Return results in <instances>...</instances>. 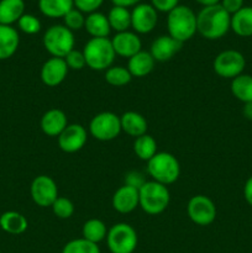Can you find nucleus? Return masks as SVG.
<instances>
[{
	"label": "nucleus",
	"instance_id": "obj_32",
	"mask_svg": "<svg viewBox=\"0 0 252 253\" xmlns=\"http://www.w3.org/2000/svg\"><path fill=\"white\" fill-rule=\"evenodd\" d=\"M62 253H101L96 244L89 242L86 240L74 239L67 242L62 249Z\"/></svg>",
	"mask_w": 252,
	"mask_h": 253
},
{
	"label": "nucleus",
	"instance_id": "obj_31",
	"mask_svg": "<svg viewBox=\"0 0 252 253\" xmlns=\"http://www.w3.org/2000/svg\"><path fill=\"white\" fill-rule=\"evenodd\" d=\"M132 79L128 69L123 66H111L105 71L106 83L113 86H124L128 84Z\"/></svg>",
	"mask_w": 252,
	"mask_h": 253
},
{
	"label": "nucleus",
	"instance_id": "obj_20",
	"mask_svg": "<svg viewBox=\"0 0 252 253\" xmlns=\"http://www.w3.org/2000/svg\"><path fill=\"white\" fill-rule=\"evenodd\" d=\"M121 131L131 137H140V136L147 133V121L136 111H126L120 116Z\"/></svg>",
	"mask_w": 252,
	"mask_h": 253
},
{
	"label": "nucleus",
	"instance_id": "obj_19",
	"mask_svg": "<svg viewBox=\"0 0 252 253\" xmlns=\"http://www.w3.org/2000/svg\"><path fill=\"white\" fill-rule=\"evenodd\" d=\"M20 44V35L16 29L0 25V61L9 59L16 53Z\"/></svg>",
	"mask_w": 252,
	"mask_h": 253
},
{
	"label": "nucleus",
	"instance_id": "obj_13",
	"mask_svg": "<svg viewBox=\"0 0 252 253\" xmlns=\"http://www.w3.org/2000/svg\"><path fill=\"white\" fill-rule=\"evenodd\" d=\"M57 140H58L59 148L63 152L76 153L85 146L88 141V132L81 124H68Z\"/></svg>",
	"mask_w": 252,
	"mask_h": 253
},
{
	"label": "nucleus",
	"instance_id": "obj_10",
	"mask_svg": "<svg viewBox=\"0 0 252 253\" xmlns=\"http://www.w3.org/2000/svg\"><path fill=\"white\" fill-rule=\"evenodd\" d=\"M189 219L198 226H209L216 219L215 203L207 195H194L189 199L187 205Z\"/></svg>",
	"mask_w": 252,
	"mask_h": 253
},
{
	"label": "nucleus",
	"instance_id": "obj_6",
	"mask_svg": "<svg viewBox=\"0 0 252 253\" xmlns=\"http://www.w3.org/2000/svg\"><path fill=\"white\" fill-rule=\"evenodd\" d=\"M43 47L52 57L64 58L72 49H74V34L64 25H53L44 32Z\"/></svg>",
	"mask_w": 252,
	"mask_h": 253
},
{
	"label": "nucleus",
	"instance_id": "obj_40",
	"mask_svg": "<svg viewBox=\"0 0 252 253\" xmlns=\"http://www.w3.org/2000/svg\"><path fill=\"white\" fill-rule=\"evenodd\" d=\"M220 5L224 7L225 11L229 12L230 15H234L244 7V0H221Z\"/></svg>",
	"mask_w": 252,
	"mask_h": 253
},
{
	"label": "nucleus",
	"instance_id": "obj_36",
	"mask_svg": "<svg viewBox=\"0 0 252 253\" xmlns=\"http://www.w3.org/2000/svg\"><path fill=\"white\" fill-rule=\"evenodd\" d=\"M67 66L72 71H81L86 66L85 57H84L83 51H78V49H72L66 57H64Z\"/></svg>",
	"mask_w": 252,
	"mask_h": 253
},
{
	"label": "nucleus",
	"instance_id": "obj_35",
	"mask_svg": "<svg viewBox=\"0 0 252 253\" xmlns=\"http://www.w3.org/2000/svg\"><path fill=\"white\" fill-rule=\"evenodd\" d=\"M84 24H85V16L76 7L67 12L66 16L63 17V25L72 32L84 29Z\"/></svg>",
	"mask_w": 252,
	"mask_h": 253
},
{
	"label": "nucleus",
	"instance_id": "obj_12",
	"mask_svg": "<svg viewBox=\"0 0 252 253\" xmlns=\"http://www.w3.org/2000/svg\"><path fill=\"white\" fill-rule=\"evenodd\" d=\"M158 22V12L151 4L140 2L131 11V27L136 34L146 35L156 29Z\"/></svg>",
	"mask_w": 252,
	"mask_h": 253
},
{
	"label": "nucleus",
	"instance_id": "obj_25",
	"mask_svg": "<svg viewBox=\"0 0 252 253\" xmlns=\"http://www.w3.org/2000/svg\"><path fill=\"white\" fill-rule=\"evenodd\" d=\"M73 7V0H39L40 11L49 19H63Z\"/></svg>",
	"mask_w": 252,
	"mask_h": 253
},
{
	"label": "nucleus",
	"instance_id": "obj_27",
	"mask_svg": "<svg viewBox=\"0 0 252 253\" xmlns=\"http://www.w3.org/2000/svg\"><path fill=\"white\" fill-rule=\"evenodd\" d=\"M108 230L106 225L101 220L89 219L84 222L82 227V237L86 241L98 245L106 239Z\"/></svg>",
	"mask_w": 252,
	"mask_h": 253
},
{
	"label": "nucleus",
	"instance_id": "obj_18",
	"mask_svg": "<svg viewBox=\"0 0 252 253\" xmlns=\"http://www.w3.org/2000/svg\"><path fill=\"white\" fill-rule=\"evenodd\" d=\"M68 126V119L61 109H49L41 118V130L49 137H58Z\"/></svg>",
	"mask_w": 252,
	"mask_h": 253
},
{
	"label": "nucleus",
	"instance_id": "obj_37",
	"mask_svg": "<svg viewBox=\"0 0 252 253\" xmlns=\"http://www.w3.org/2000/svg\"><path fill=\"white\" fill-rule=\"evenodd\" d=\"M74 7L83 14H91L98 11L99 7L103 5L104 0H73Z\"/></svg>",
	"mask_w": 252,
	"mask_h": 253
},
{
	"label": "nucleus",
	"instance_id": "obj_28",
	"mask_svg": "<svg viewBox=\"0 0 252 253\" xmlns=\"http://www.w3.org/2000/svg\"><path fill=\"white\" fill-rule=\"evenodd\" d=\"M231 93L241 103H252V76L242 73L232 79Z\"/></svg>",
	"mask_w": 252,
	"mask_h": 253
},
{
	"label": "nucleus",
	"instance_id": "obj_30",
	"mask_svg": "<svg viewBox=\"0 0 252 253\" xmlns=\"http://www.w3.org/2000/svg\"><path fill=\"white\" fill-rule=\"evenodd\" d=\"M133 152L141 161H148L157 153V142L148 133L136 137L133 141Z\"/></svg>",
	"mask_w": 252,
	"mask_h": 253
},
{
	"label": "nucleus",
	"instance_id": "obj_2",
	"mask_svg": "<svg viewBox=\"0 0 252 253\" xmlns=\"http://www.w3.org/2000/svg\"><path fill=\"white\" fill-rule=\"evenodd\" d=\"M168 35L177 41H189L197 34V15L185 5H178L168 12L167 16Z\"/></svg>",
	"mask_w": 252,
	"mask_h": 253
},
{
	"label": "nucleus",
	"instance_id": "obj_33",
	"mask_svg": "<svg viewBox=\"0 0 252 253\" xmlns=\"http://www.w3.org/2000/svg\"><path fill=\"white\" fill-rule=\"evenodd\" d=\"M51 208L53 214L62 220L69 219L74 214V204L68 198L58 197L51 205Z\"/></svg>",
	"mask_w": 252,
	"mask_h": 253
},
{
	"label": "nucleus",
	"instance_id": "obj_11",
	"mask_svg": "<svg viewBox=\"0 0 252 253\" xmlns=\"http://www.w3.org/2000/svg\"><path fill=\"white\" fill-rule=\"evenodd\" d=\"M31 198L37 207L51 208L54 200L58 198V187L53 178L48 175H37L30 187Z\"/></svg>",
	"mask_w": 252,
	"mask_h": 253
},
{
	"label": "nucleus",
	"instance_id": "obj_44",
	"mask_svg": "<svg viewBox=\"0 0 252 253\" xmlns=\"http://www.w3.org/2000/svg\"><path fill=\"white\" fill-rule=\"evenodd\" d=\"M195 1H197L198 4L202 5L203 7H205V6H212V5L220 4L221 0H195Z\"/></svg>",
	"mask_w": 252,
	"mask_h": 253
},
{
	"label": "nucleus",
	"instance_id": "obj_1",
	"mask_svg": "<svg viewBox=\"0 0 252 253\" xmlns=\"http://www.w3.org/2000/svg\"><path fill=\"white\" fill-rule=\"evenodd\" d=\"M231 15L220 4L205 6L197 14V31L207 40H219L229 32Z\"/></svg>",
	"mask_w": 252,
	"mask_h": 253
},
{
	"label": "nucleus",
	"instance_id": "obj_45",
	"mask_svg": "<svg viewBox=\"0 0 252 253\" xmlns=\"http://www.w3.org/2000/svg\"><path fill=\"white\" fill-rule=\"evenodd\" d=\"M0 253H1V251H0Z\"/></svg>",
	"mask_w": 252,
	"mask_h": 253
},
{
	"label": "nucleus",
	"instance_id": "obj_41",
	"mask_svg": "<svg viewBox=\"0 0 252 253\" xmlns=\"http://www.w3.org/2000/svg\"><path fill=\"white\" fill-rule=\"evenodd\" d=\"M244 197L245 200L247 202V204L250 207H252V175L246 180L244 187Z\"/></svg>",
	"mask_w": 252,
	"mask_h": 253
},
{
	"label": "nucleus",
	"instance_id": "obj_8",
	"mask_svg": "<svg viewBox=\"0 0 252 253\" xmlns=\"http://www.w3.org/2000/svg\"><path fill=\"white\" fill-rule=\"evenodd\" d=\"M121 121L120 116L111 111H103L94 116L89 123V133L95 140L101 142L113 141L120 135Z\"/></svg>",
	"mask_w": 252,
	"mask_h": 253
},
{
	"label": "nucleus",
	"instance_id": "obj_26",
	"mask_svg": "<svg viewBox=\"0 0 252 253\" xmlns=\"http://www.w3.org/2000/svg\"><path fill=\"white\" fill-rule=\"evenodd\" d=\"M230 29L240 37L252 36V6H244L231 15Z\"/></svg>",
	"mask_w": 252,
	"mask_h": 253
},
{
	"label": "nucleus",
	"instance_id": "obj_38",
	"mask_svg": "<svg viewBox=\"0 0 252 253\" xmlns=\"http://www.w3.org/2000/svg\"><path fill=\"white\" fill-rule=\"evenodd\" d=\"M147 180L145 179V175L142 174L138 170H130V172L126 173L125 175V184L128 187H132L135 189L140 190V188L142 187Z\"/></svg>",
	"mask_w": 252,
	"mask_h": 253
},
{
	"label": "nucleus",
	"instance_id": "obj_3",
	"mask_svg": "<svg viewBox=\"0 0 252 253\" xmlns=\"http://www.w3.org/2000/svg\"><path fill=\"white\" fill-rule=\"evenodd\" d=\"M83 54L85 57L86 67L91 71H106L113 66L115 61V51L113 48L111 40L90 39L83 47Z\"/></svg>",
	"mask_w": 252,
	"mask_h": 253
},
{
	"label": "nucleus",
	"instance_id": "obj_42",
	"mask_svg": "<svg viewBox=\"0 0 252 253\" xmlns=\"http://www.w3.org/2000/svg\"><path fill=\"white\" fill-rule=\"evenodd\" d=\"M141 0H111V2L114 4V6H124V7H130V6H136L137 4H140Z\"/></svg>",
	"mask_w": 252,
	"mask_h": 253
},
{
	"label": "nucleus",
	"instance_id": "obj_34",
	"mask_svg": "<svg viewBox=\"0 0 252 253\" xmlns=\"http://www.w3.org/2000/svg\"><path fill=\"white\" fill-rule=\"evenodd\" d=\"M20 31L26 35H36L41 31V21L32 14H24L17 21Z\"/></svg>",
	"mask_w": 252,
	"mask_h": 253
},
{
	"label": "nucleus",
	"instance_id": "obj_43",
	"mask_svg": "<svg viewBox=\"0 0 252 253\" xmlns=\"http://www.w3.org/2000/svg\"><path fill=\"white\" fill-rule=\"evenodd\" d=\"M242 113H244V116L247 120L252 121V103L244 104V110H242Z\"/></svg>",
	"mask_w": 252,
	"mask_h": 253
},
{
	"label": "nucleus",
	"instance_id": "obj_15",
	"mask_svg": "<svg viewBox=\"0 0 252 253\" xmlns=\"http://www.w3.org/2000/svg\"><path fill=\"white\" fill-rule=\"evenodd\" d=\"M113 48L115 51L116 56L124 57V58H131L142 51V42L138 35L132 31L118 32L115 36L111 39Z\"/></svg>",
	"mask_w": 252,
	"mask_h": 253
},
{
	"label": "nucleus",
	"instance_id": "obj_39",
	"mask_svg": "<svg viewBox=\"0 0 252 253\" xmlns=\"http://www.w3.org/2000/svg\"><path fill=\"white\" fill-rule=\"evenodd\" d=\"M151 5L157 12H169L179 5V0H151Z\"/></svg>",
	"mask_w": 252,
	"mask_h": 253
},
{
	"label": "nucleus",
	"instance_id": "obj_9",
	"mask_svg": "<svg viewBox=\"0 0 252 253\" xmlns=\"http://www.w3.org/2000/svg\"><path fill=\"white\" fill-rule=\"evenodd\" d=\"M246 67V59L241 52L236 49H225L215 57L212 62L214 72L221 78L234 79L242 74Z\"/></svg>",
	"mask_w": 252,
	"mask_h": 253
},
{
	"label": "nucleus",
	"instance_id": "obj_21",
	"mask_svg": "<svg viewBox=\"0 0 252 253\" xmlns=\"http://www.w3.org/2000/svg\"><path fill=\"white\" fill-rule=\"evenodd\" d=\"M155 64L156 61L150 52L140 51L135 56L128 58L127 67L126 68L128 69L132 78L133 77H136V78H142V77L148 76L153 71Z\"/></svg>",
	"mask_w": 252,
	"mask_h": 253
},
{
	"label": "nucleus",
	"instance_id": "obj_7",
	"mask_svg": "<svg viewBox=\"0 0 252 253\" xmlns=\"http://www.w3.org/2000/svg\"><path fill=\"white\" fill-rule=\"evenodd\" d=\"M106 245L111 253H133L138 244L136 230L126 222H119L108 230Z\"/></svg>",
	"mask_w": 252,
	"mask_h": 253
},
{
	"label": "nucleus",
	"instance_id": "obj_29",
	"mask_svg": "<svg viewBox=\"0 0 252 253\" xmlns=\"http://www.w3.org/2000/svg\"><path fill=\"white\" fill-rule=\"evenodd\" d=\"M106 16H108L111 30L116 31V34L128 31L131 27V11L127 7L113 6Z\"/></svg>",
	"mask_w": 252,
	"mask_h": 253
},
{
	"label": "nucleus",
	"instance_id": "obj_5",
	"mask_svg": "<svg viewBox=\"0 0 252 253\" xmlns=\"http://www.w3.org/2000/svg\"><path fill=\"white\" fill-rule=\"evenodd\" d=\"M140 208L148 215H160L170 202L169 190L166 185L155 180H147L138 190Z\"/></svg>",
	"mask_w": 252,
	"mask_h": 253
},
{
	"label": "nucleus",
	"instance_id": "obj_14",
	"mask_svg": "<svg viewBox=\"0 0 252 253\" xmlns=\"http://www.w3.org/2000/svg\"><path fill=\"white\" fill-rule=\"evenodd\" d=\"M68 66H67L64 58H57L51 57L47 59L41 68V81L44 85L53 86L59 85L63 83L64 79L68 76Z\"/></svg>",
	"mask_w": 252,
	"mask_h": 253
},
{
	"label": "nucleus",
	"instance_id": "obj_23",
	"mask_svg": "<svg viewBox=\"0 0 252 253\" xmlns=\"http://www.w3.org/2000/svg\"><path fill=\"white\" fill-rule=\"evenodd\" d=\"M29 227L26 217L19 211H5L0 215V229L10 235H21Z\"/></svg>",
	"mask_w": 252,
	"mask_h": 253
},
{
	"label": "nucleus",
	"instance_id": "obj_17",
	"mask_svg": "<svg viewBox=\"0 0 252 253\" xmlns=\"http://www.w3.org/2000/svg\"><path fill=\"white\" fill-rule=\"evenodd\" d=\"M182 46V42L177 41L169 35H163L152 42L150 53L152 54L156 62H167L170 61L180 51Z\"/></svg>",
	"mask_w": 252,
	"mask_h": 253
},
{
	"label": "nucleus",
	"instance_id": "obj_22",
	"mask_svg": "<svg viewBox=\"0 0 252 253\" xmlns=\"http://www.w3.org/2000/svg\"><path fill=\"white\" fill-rule=\"evenodd\" d=\"M84 29L91 36V39H105L110 35L111 27L106 15L103 12H91L85 16Z\"/></svg>",
	"mask_w": 252,
	"mask_h": 253
},
{
	"label": "nucleus",
	"instance_id": "obj_16",
	"mask_svg": "<svg viewBox=\"0 0 252 253\" xmlns=\"http://www.w3.org/2000/svg\"><path fill=\"white\" fill-rule=\"evenodd\" d=\"M111 205L114 210L120 214H130L137 207H140V197L138 190L132 187L124 184L121 185L111 198Z\"/></svg>",
	"mask_w": 252,
	"mask_h": 253
},
{
	"label": "nucleus",
	"instance_id": "obj_24",
	"mask_svg": "<svg viewBox=\"0 0 252 253\" xmlns=\"http://www.w3.org/2000/svg\"><path fill=\"white\" fill-rule=\"evenodd\" d=\"M24 14V0H0V25L12 26Z\"/></svg>",
	"mask_w": 252,
	"mask_h": 253
},
{
	"label": "nucleus",
	"instance_id": "obj_4",
	"mask_svg": "<svg viewBox=\"0 0 252 253\" xmlns=\"http://www.w3.org/2000/svg\"><path fill=\"white\" fill-rule=\"evenodd\" d=\"M147 173L152 180L167 187L178 180L180 165L172 153L157 152L147 162Z\"/></svg>",
	"mask_w": 252,
	"mask_h": 253
}]
</instances>
